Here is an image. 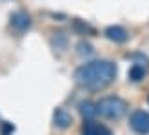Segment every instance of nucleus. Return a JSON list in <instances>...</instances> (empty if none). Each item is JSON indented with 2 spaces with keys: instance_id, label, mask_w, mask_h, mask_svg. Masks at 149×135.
<instances>
[{
  "instance_id": "obj_1",
  "label": "nucleus",
  "mask_w": 149,
  "mask_h": 135,
  "mask_svg": "<svg viewBox=\"0 0 149 135\" xmlns=\"http://www.w3.org/2000/svg\"><path fill=\"white\" fill-rule=\"evenodd\" d=\"M73 79L84 89H104L116 79V66L111 60H91L77 68Z\"/></svg>"
},
{
  "instance_id": "obj_2",
  "label": "nucleus",
  "mask_w": 149,
  "mask_h": 135,
  "mask_svg": "<svg viewBox=\"0 0 149 135\" xmlns=\"http://www.w3.org/2000/svg\"><path fill=\"white\" fill-rule=\"evenodd\" d=\"M125 108H127V104H125V101H122L120 97H104L102 101L96 102L98 115L104 117V119H111V121L120 119L125 113Z\"/></svg>"
},
{
  "instance_id": "obj_3",
  "label": "nucleus",
  "mask_w": 149,
  "mask_h": 135,
  "mask_svg": "<svg viewBox=\"0 0 149 135\" xmlns=\"http://www.w3.org/2000/svg\"><path fill=\"white\" fill-rule=\"evenodd\" d=\"M129 126L131 130L138 133V135H146L149 133V113L144 110H136L131 113V119H129Z\"/></svg>"
},
{
  "instance_id": "obj_4",
  "label": "nucleus",
  "mask_w": 149,
  "mask_h": 135,
  "mask_svg": "<svg viewBox=\"0 0 149 135\" xmlns=\"http://www.w3.org/2000/svg\"><path fill=\"white\" fill-rule=\"evenodd\" d=\"M29 26H31V17L26 11H17L11 15V27L17 29L18 33H24Z\"/></svg>"
},
{
  "instance_id": "obj_5",
  "label": "nucleus",
  "mask_w": 149,
  "mask_h": 135,
  "mask_svg": "<svg viewBox=\"0 0 149 135\" xmlns=\"http://www.w3.org/2000/svg\"><path fill=\"white\" fill-rule=\"evenodd\" d=\"M53 122L56 128H60V130H68L69 126L73 124V117L68 110H64V108H56L55 110V113H53Z\"/></svg>"
},
{
  "instance_id": "obj_6",
  "label": "nucleus",
  "mask_w": 149,
  "mask_h": 135,
  "mask_svg": "<svg viewBox=\"0 0 149 135\" xmlns=\"http://www.w3.org/2000/svg\"><path fill=\"white\" fill-rule=\"evenodd\" d=\"M82 135H113L111 130L107 126H104L100 122H95L93 119L91 121L84 122V128H82Z\"/></svg>"
},
{
  "instance_id": "obj_7",
  "label": "nucleus",
  "mask_w": 149,
  "mask_h": 135,
  "mask_svg": "<svg viewBox=\"0 0 149 135\" xmlns=\"http://www.w3.org/2000/svg\"><path fill=\"white\" fill-rule=\"evenodd\" d=\"M106 37L109 40H113V42H116V44H122V42H125L127 40V31L122 27V26H109L107 29H106Z\"/></svg>"
},
{
  "instance_id": "obj_8",
  "label": "nucleus",
  "mask_w": 149,
  "mask_h": 135,
  "mask_svg": "<svg viewBox=\"0 0 149 135\" xmlns=\"http://www.w3.org/2000/svg\"><path fill=\"white\" fill-rule=\"evenodd\" d=\"M78 110H80V113H82V117H84L86 121H91V119H93L95 115H98V111H96V104L89 102V101H86V102H80Z\"/></svg>"
},
{
  "instance_id": "obj_9",
  "label": "nucleus",
  "mask_w": 149,
  "mask_h": 135,
  "mask_svg": "<svg viewBox=\"0 0 149 135\" xmlns=\"http://www.w3.org/2000/svg\"><path fill=\"white\" fill-rule=\"evenodd\" d=\"M129 80L133 82H140L144 77H146V70H144V66H140V64H135V66H131L129 68Z\"/></svg>"
}]
</instances>
